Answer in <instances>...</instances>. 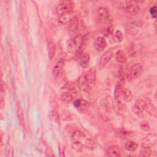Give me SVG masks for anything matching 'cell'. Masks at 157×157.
<instances>
[{
  "label": "cell",
  "instance_id": "cell-1",
  "mask_svg": "<svg viewBox=\"0 0 157 157\" xmlns=\"http://www.w3.org/2000/svg\"><path fill=\"white\" fill-rule=\"evenodd\" d=\"M83 44V37L81 34H78L67 42V50L71 53H77Z\"/></svg>",
  "mask_w": 157,
  "mask_h": 157
},
{
  "label": "cell",
  "instance_id": "cell-2",
  "mask_svg": "<svg viewBox=\"0 0 157 157\" xmlns=\"http://www.w3.org/2000/svg\"><path fill=\"white\" fill-rule=\"evenodd\" d=\"M74 7V4L71 1H63L59 3L56 8V12L59 17L65 14L72 13Z\"/></svg>",
  "mask_w": 157,
  "mask_h": 157
},
{
  "label": "cell",
  "instance_id": "cell-3",
  "mask_svg": "<svg viewBox=\"0 0 157 157\" xmlns=\"http://www.w3.org/2000/svg\"><path fill=\"white\" fill-rule=\"evenodd\" d=\"M98 16L101 23L106 25V26H110L112 18L109 9L105 7H99L98 10Z\"/></svg>",
  "mask_w": 157,
  "mask_h": 157
},
{
  "label": "cell",
  "instance_id": "cell-4",
  "mask_svg": "<svg viewBox=\"0 0 157 157\" xmlns=\"http://www.w3.org/2000/svg\"><path fill=\"white\" fill-rule=\"evenodd\" d=\"M142 66L140 63H136L130 67L127 74V78L129 81L134 80L139 77L142 74Z\"/></svg>",
  "mask_w": 157,
  "mask_h": 157
},
{
  "label": "cell",
  "instance_id": "cell-5",
  "mask_svg": "<svg viewBox=\"0 0 157 157\" xmlns=\"http://www.w3.org/2000/svg\"><path fill=\"white\" fill-rule=\"evenodd\" d=\"M132 110L134 113V114H136L137 117L140 118L144 117L145 111L144 100H137L132 107Z\"/></svg>",
  "mask_w": 157,
  "mask_h": 157
},
{
  "label": "cell",
  "instance_id": "cell-6",
  "mask_svg": "<svg viewBox=\"0 0 157 157\" xmlns=\"http://www.w3.org/2000/svg\"><path fill=\"white\" fill-rule=\"evenodd\" d=\"M93 82V73H91L88 75H81L78 80V83L79 86L83 90L86 89L91 83Z\"/></svg>",
  "mask_w": 157,
  "mask_h": 157
},
{
  "label": "cell",
  "instance_id": "cell-7",
  "mask_svg": "<svg viewBox=\"0 0 157 157\" xmlns=\"http://www.w3.org/2000/svg\"><path fill=\"white\" fill-rule=\"evenodd\" d=\"M124 9L125 11L131 15H137L140 10L139 6L135 1H125Z\"/></svg>",
  "mask_w": 157,
  "mask_h": 157
},
{
  "label": "cell",
  "instance_id": "cell-8",
  "mask_svg": "<svg viewBox=\"0 0 157 157\" xmlns=\"http://www.w3.org/2000/svg\"><path fill=\"white\" fill-rule=\"evenodd\" d=\"M156 142V136L154 133H148L142 140V146L146 147H152Z\"/></svg>",
  "mask_w": 157,
  "mask_h": 157
},
{
  "label": "cell",
  "instance_id": "cell-9",
  "mask_svg": "<svg viewBox=\"0 0 157 157\" xmlns=\"http://www.w3.org/2000/svg\"><path fill=\"white\" fill-rule=\"evenodd\" d=\"M142 25V23L140 21L131 22L126 26V31L130 35H136L139 33Z\"/></svg>",
  "mask_w": 157,
  "mask_h": 157
},
{
  "label": "cell",
  "instance_id": "cell-10",
  "mask_svg": "<svg viewBox=\"0 0 157 157\" xmlns=\"http://www.w3.org/2000/svg\"><path fill=\"white\" fill-rule=\"evenodd\" d=\"M132 98H133V94L132 92L129 89L123 87L121 90L120 99L117 100L116 101H117V103L122 102L123 101L129 102L132 99Z\"/></svg>",
  "mask_w": 157,
  "mask_h": 157
},
{
  "label": "cell",
  "instance_id": "cell-11",
  "mask_svg": "<svg viewBox=\"0 0 157 157\" xmlns=\"http://www.w3.org/2000/svg\"><path fill=\"white\" fill-rule=\"evenodd\" d=\"M73 105L80 112H85L89 107L88 102L84 99H76L74 101Z\"/></svg>",
  "mask_w": 157,
  "mask_h": 157
},
{
  "label": "cell",
  "instance_id": "cell-12",
  "mask_svg": "<svg viewBox=\"0 0 157 157\" xmlns=\"http://www.w3.org/2000/svg\"><path fill=\"white\" fill-rule=\"evenodd\" d=\"M94 45L96 50L101 52L107 47V41L103 37H98L95 39Z\"/></svg>",
  "mask_w": 157,
  "mask_h": 157
},
{
  "label": "cell",
  "instance_id": "cell-13",
  "mask_svg": "<svg viewBox=\"0 0 157 157\" xmlns=\"http://www.w3.org/2000/svg\"><path fill=\"white\" fill-rule=\"evenodd\" d=\"M145 102V111L150 115L155 117L156 116V108L151 102V100L147 98L145 100H144Z\"/></svg>",
  "mask_w": 157,
  "mask_h": 157
},
{
  "label": "cell",
  "instance_id": "cell-14",
  "mask_svg": "<svg viewBox=\"0 0 157 157\" xmlns=\"http://www.w3.org/2000/svg\"><path fill=\"white\" fill-rule=\"evenodd\" d=\"M113 56V53L110 50H109L105 52L100 58V61H99L100 66H104L105 64H107L111 60Z\"/></svg>",
  "mask_w": 157,
  "mask_h": 157
},
{
  "label": "cell",
  "instance_id": "cell-15",
  "mask_svg": "<svg viewBox=\"0 0 157 157\" xmlns=\"http://www.w3.org/2000/svg\"><path fill=\"white\" fill-rule=\"evenodd\" d=\"M64 64V60L63 59H60L56 63L53 69V75L55 78H57L61 74Z\"/></svg>",
  "mask_w": 157,
  "mask_h": 157
},
{
  "label": "cell",
  "instance_id": "cell-16",
  "mask_svg": "<svg viewBox=\"0 0 157 157\" xmlns=\"http://www.w3.org/2000/svg\"><path fill=\"white\" fill-rule=\"evenodd\" d=\"M106 155L108 156H120L121 151L118 146L112 145L107 148Z\"/></svg>",
  "mask_w": 157,
  "mask_h": 157
},
{
  "label": "cell",
  "instance_id": "cell-17",
  "mask_svg": "<svg viewBox=\"0 0 157 157\" xmlns=\"http://www.w3.org/2000/svg\"><path fill=\"white\" fill-rule=\"evenodd\" d=\"M71 139L72 141L82 142L86 139V135L82 131L77 129L72 132L71 135Z\"/></svg>",
  "mask_w": 157,
  "mask_h": 157
},
{
  "label": "cell",
  "instance_id": "cell-18",
  "mask_svg": "<svg viewBox=\"0 0 157 157\" xmlns=\"http://www.w3.org/2000/svg\"><path fill=\"white\" fill-rule=\"evenodd\" d=\"M90 60V55L86 52L82 53L80 57V65L83 68L87 67L89 65Z\"/></svg>",
  "mask_w": 157,
  "mask_h": 157
},
{
  "label": "cell",
  "instance_id": "cell-19",
  "mask_svg": "<svg viewBox=\"0 0 157 157\" xmlns=\"http://www.w3.org/2000/svg\"><path fill=\"white\" fill-rule=\"evenodd\" d=\"M16 108H17V116L18 118L19 122L20 124L23 126H24V114H23V111L21 107V105L19 102H18L16 104Z\"/></svg>",
  "mask_w": 157,
  "mask_h": 157
},
{
  "label": "cell",
  "instance_id": "cell-20",
  "mask_svg": "<svg viewBox=\"0 0 157 157\" xmlns=\"http://www.w3.org/2000/svg\"><path fill=\"white\" fill-rule=\"evenodd\" d=\"M68 24H69L68 28H69V31H71L72 32H74L77 29L78 25H79V21H78L77 17L74 16L71 19V20L69 21V23Z\"/></svg>",
  "mask_w": 157,
  "mask_h": 157
},
{
  "label": "cell",
  "instance_id": "cell-21",
  "mask_svg": "<svg viewBox=\"0 0 157 157\" xmlns=\"http://www.w3.org/2000/svg\"><path fill=\"white\" fill-rule=\"evenodd\" d=\"M60 99L61 100L62 102H65V103H70L71 102L73 99H74V96L72 94V93H71L69 91H66L63 93L61 94V97Z\"/></svg>",
  "mask_w": 157,
  "mask_h": 157
},
{
  "label": "cell",
  "instance_id": "cell-22",
  "mask_svg": "<svg viewBox=\"0 0 157 157\" xmlns=\"http://www.w3.org/2000/svg\"><path fill=\"white\" fill-rule=\"evenodd\" d=\"M115 59L118 63H123L126 61L127 56L123 51L118 50L115 54Z\"/></svg>",
  "mask_w": 157,
  "mask_h": 157
},
{
  "label": "cell",
  "instance_id": "cell-23",
  "mask_svg": "<svg viewBox=\"0 0 157 157\" xmlns=\"http://www.w3.org/2000/svg\"><path fill=\"white\" fill-rule=\"evenodd\" d=\"M56 52V45L53 42H50L48 44V58L51 61L55 56Z\"/></svg>",
  "mask_w": 157,
  "mask_h": 157
},
{
  "label": "cell",
  "instance_id": "cell-24",
  "mask_svg": "<svg viewBox=\"0 0 157 157\" xmlns=\"http://www.w3.org/2000/svg\"><path fill=\"white\" fill-rule=\"evenodd\" d=\"M124 147L125 148L130 151H135L137 147H138V144L132 140H128L126 142L125 145H124Z\"/></svg>",
  "mask_w": 157,
  "mask_h": 157
},
{
  "label": "cell",
  "instance_id": "cell-25",
  "mask_svg": "<svg viewBox=\"0 0 157 157\" xmlns=\"http://www.w3.org/2000/svg\"><path fill=\"white\" fill-rule=\"evenodd\" d=\"M74 17V16L72 14V13H67V14H65V15H63L59 17V21L61 24H67V23H69V21L71 20V19H72Z\"/></svg>",
  "mask_w": 157,
  "mask_h": 157
},
{
  "label": "cell",
  "instance_id": "cell-26",
  "mask_svg": "<svg viewBox=\"0 0 157 157\" xmlns=\"http://www.w3.org/2000/svg\"><path fill=\"white\" fill-rule=\"evenodd\" d=\"M72 147L75 151L77 152H82L83 150L84 145L80 141H72Z\"/></svg>",
  "mask_w": 157,
  "mask_h": 157
},
{
  "label": "cell",
  "instance_id": "cell-27",
  "mask_svg": "<svg viewBox=\"0 0 157 157\" xmlns=\"http://www.w3.org/2000/svg\"><path fill=\"white\" fill-rule=\"evenodd\" d=\"M151 148L142 146V148H140V150L139 152V156L148 157L151 155Z\"/></svg>",
  "mask_w": 157,
  "mask_h": 157
},
{
  "label": "cell",
  "instance_id": "cell-28",
  "mask_svg": "<svg viewBox=\"0 0 157 157\" xmlns=\"http://www.w3.org/2000/svg\"><path fill=\"white\" fill-rule=\"evenodd\" d=\"M84 145L90 150H93L96 148V143L91 139H86Z\"/></svg>",
  "mask_w": 157,
  "mask_h": 157
},
{
  "label": "cell",
  "instance_id": "cell-29",
  "mask_svg": "<svg viewBox=\"0 0 157 157\" xmlns=\"http://www.w3.org/2000/svg\"><path fill=\"white\" fill-rule=\"evenodd\" d=\"M140 126L142 129H143L144 131H148L150 129V126L149 123L146 121H142L140 124Z\"/></svg>",
  "mask_w": 157,
  "mask_h": 157
},
{
  "label": "cell",
  "instance_id": "cell-30",
  "mask_svg": "<svg viewBox=\"0 0 157 157\" xmlns=\"http://www.w3.org/2000/svg\"><path fill=\"white\" fill-rule=\"evenodd\" d=\"M51 118L55 121H56L58 122V121L59 120V115L58 113H57V112L55 110H52V112H51Z\"/></svg>",
  "mask_w": 157,
  "mask_h": 157
},
{
  "label": "cell",
  "instance_id": "cell-31",
  "mask_svg": "<svg viewBox=\"0 0 157 157\" xmlns=\"http://www.w3.org/2000/svg\"><path fill=\"white\" fill-rule=\"evenodd\" d=\"M115 37L118 42H121L123 40V36L122 33L120 30H117L115 33Z\"/></svg>",
  "mask_w": 157,
  "mask_h": 157
},
{
  "label": "cell",
  "instance_id": "cell-32",
  "mask_svg": "<svg viewBox=\"0 0 157 157\" xmlns=\"http://www.w3.org/2000/svg\"><path fill=\"white\" fill-rule=\"evenodd\" d=\"M61 118L64 120H71L72 119V116L69 113H63L61 114Z\"/></svg>",
  "mask_w": 157,
  "mask_h": 157
},
{
  "label": "cell",
  "instance_id": "cell-33",
  "mask_svg": "<svg viewBox=\"0 0 157 157\" xmlns=\"http://www.w3.org/2000/svg\"><path fill=\"white\" fill-rule=\"evenodd\" d=\"M150 12L151 17L155 18L156 17V7L154 6L152 7H151L150 9Z\"/></svg>",
  "mask_w": 157,
  "mask_h": 157
},
{
  "label": "cell",
  "instance_id": "cell-34",
  "mask_svg": "<svg viewBox=\"0 0 157 157\" xmlns=\"http://www.w3.org/2000/svg\"><path fill=\"white\" fill-rule=\"evenodd\" d=\"M6 90V85L5 83L2 81H1V94H4L5 93Z\"/></svg>",
  "mask_w": 157,
  "mask_h": 157
}]
</instances>
